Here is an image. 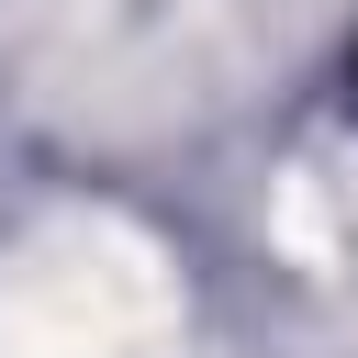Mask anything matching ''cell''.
<instances>
[{
	"label": "cell",
	"instance_id": "cell-1",
	"mask_svg": "<svg viewBox=\"0 0 358 358\" xmlns=\"http://www.w3.org/2000/svg\"><path fill=\"white\" fill-rule=\"evenodd\" d=\"M347 101H358V56H347Z\"/></svg>",
	"mask_w": 358,
	"mask_h": 358
}]
</instances>
